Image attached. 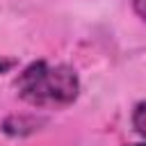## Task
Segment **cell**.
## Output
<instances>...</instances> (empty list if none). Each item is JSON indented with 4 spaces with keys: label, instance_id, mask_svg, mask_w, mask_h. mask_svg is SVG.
<instances>
[{
    "label": "cell",
    "instance_id": "obj_1",
    "mask_svg": "<svg viewBox=\"0 0 146 146\" xmlns=\"http://www.w3.org/2000/svg\"><path fill=\"white\" fill-rule=\"evenodd\" d=\"M16 91L21 100L36 110H62L78 100L80 78L68 64L32 62L16 78Z\"/></svg>",
    "mask_w": 146,
    "mask_h": 146
},
{
    "label": "cell",
    "instance_id": "obj_2",
    "mask_svg": "<svg viewBox=\"0 0 146 146\" xmlns=\"http://www.w3.org/2000/svg\"><path fill=\"white\" fill-rule=\"evenodd\" d=\"M41 125H46L43 116H36V114H9L2 121L0 130L11 139H21V137L34 135L36 130H41Z\"/></svg>",
    "mask_w": 146,
    "mask_h": 146
},
{
    "label": "cell",
    "instance_id": "obj_3",
    "mask_svg": "<svg viewBox=\"0 0 146 146\" xmlns=\"http://www.w3.org/2000/svg\"><path fill=\"white\" fill-rule=\"evenodd\" d=\"M130 121H132L135 132H137V135H141V137H146V100H139V103L135 105Z\"/></svg>",
    "mask_w": 146,
    "mask_h": 146
},
{
    "label": "cell",
    "instance_id": "obj_4",
    "mask_svg": "<svg viewBox=\"0 0 146 146\" xmlns=\"http://www.w3.org/2000/svg\"><path fill=\"white\" fill-rule=\"evenodd\" d=\"M130 5H132V9H135V14H137L141 21H146V0H130Z\"/></svg>",
    "mask_w": 146,
    "mask_h": 146
},
{
    "label": "cell",
    "instance_id": "obj_5",
    "mask_svg": "<svg viewBox=\"0 0 146 146\" xmlns=\"http://www.w3.org/2000/svg\"><path fill=\"white\" fill-rule=\"evenodd\" d=\"M128 146H146V141L144 144H128Z\"/></svg>",
    "mask_w": 146,
    "mask_h": 146
}]
</instances>
